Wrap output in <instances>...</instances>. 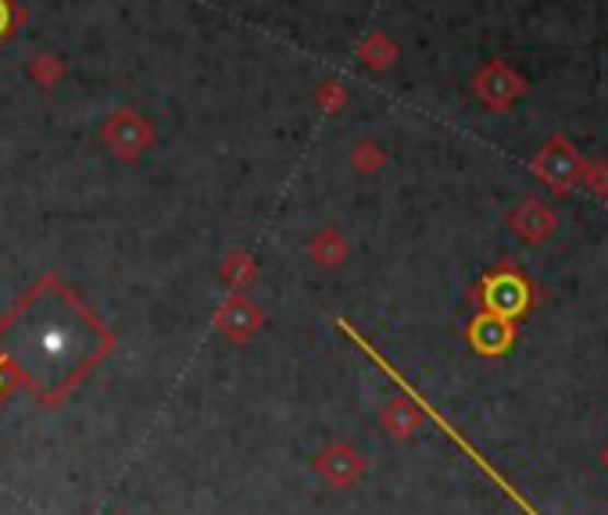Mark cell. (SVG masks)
<instances>
[{
    "label": "cell",
    "mask_w": 608,
    "mask_h": 515,
    "mask_svg": "<svg viewBox=\"0 0 608 515\" xmlns=\"http://www.w3.org/2000/svg\"><path fill=\"white\" fill-rule=\"evenodd\" d=\"M486 305H491L497 316H519V311L530 305V283L512 268H502L486 279Z\"/></svg>",
    "instance_id": "cell-1"
},
{
    "label": "cell",
    "mask_w": 608,
    "mask_h": 515,
    "mask_svg": "<svg viewBox=\"0 0 608 515\" xmlns=\"http://www.w3.org/2000/svg\"><path fill=\"white\" fill-rule=\"evenodd\" d=\"M8 22H11V15H8V4H4V0H0V36L8 33Z\"/></svg>",
    "instance_id": "cell-2"
}]
</instances>
